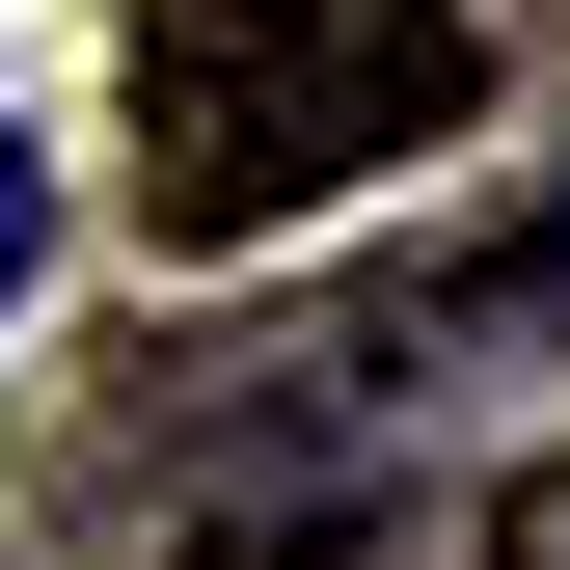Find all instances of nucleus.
Segmentation results:
<instances>
[{
    "label": "nucleus",
    "mask_w": 570,
    "mask_h": 570,
    "mask_svg": "<svg viewBox=\"0 0 570 570\" xmlns=\"http://www.w3.org/2000/svg\"><path fill=\"white\" fill-rule=\"evenodd\" d=\"M489 136V28L462 0H164L136 28V218L164 245H299L326 190Z\"/></svg>",
    "instance_id": "nucleus-1"
},
{
    "label": "nucleus",
    "mask_w": 570,
    "mask_h": 570,
    "mask_svg": "<svg viewBox=\"0 0 570 570\" xmlns=\"http://www.w3.org/2000/svg\"><path fill=\"white\" fill-rule=\"evenodd\" d=\"M435 326H570V218H543V245H489V272H462Z\"/></svg>",
    "instance_id": "nucleus-2"
},
{
    "label": "nucleus",
    "mask_w": 570,
    "mask_h": 570,
    "mask_svg": "<svg viewBox=\"0 0 570 570\" xmlns=\"http://www.w3.org/2000/svg\"><path fill=\"white\" fill-rule=\"evenodd\" d=\"M28 272H55V164L0 136V299H28Z\"/></svg>",
    "instance_id": "nucleus-3"
},
{
    "label": "nucleus",
    "mask_w": 570,
    "mask_h": 570,
    "mask_svg": "<svg viewBox=\"0 0 570 570\" xmlns=\"http://www.w3.org/2000/svg\"><path fill=\"white\" fill-rule=\"evenodd\" d=\"M489 570H570V462H543V489H489Z\"/></svg>",
    "instance_id": "nucleus-4"
}]
</instances>
